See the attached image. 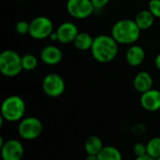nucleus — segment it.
<instances>
[{"label": "nucleus", "mask_w": 160, "mask_h": 160, "mask_svg": "<svg viewBox=\"0 0 160 160\" xmlns=\"http://www.w3.org/2000/svg\"><path fill=\"white\" fill-rule=\"evenodd\" d=\"M118 43L112 36L98 35L94 38L90 51L93 58L97 62L106 64L114 60L118 53Z\"/></svg>", "instance_id": "1"}, {"label": "nucleus", "mask_w": 160, "mask_h": 160, "mask_svg": "<svg viewBox=\"0 0 160 160\" xmlns=\"http://www.w3.org/2000/svg\"><path fill=\"white\" fill-rule=\"evenodd\" d=\"M141 29L135 20L122 19L117 21L112 27L111 36L118 44L133 45L141 36Z\"/></svg>", "instance_id": "2"}, {"label": "nucleus", "mask_w": 160, "mask_h": 160, "mask_svg": "<svg viewBox=\"0 0 160 160\" xmlns=\"http://www.w3.org/2000/svg\"><path fill=\"white\" fill-rule=\"evenodd\" d=\"M25 102L20 96H9L1 104V118L8 122L21 121L25 113Z\"/></svg>", "instance_id": "3"}, {"label": "nucleus", "mask_w": 160, "mask_h": 160, "mask_svg": "<svg viewBox=\"0 0 160 160\" xmlns=\"http://www.w3.org/2000/svg\"><path fill=\"white\" fill-rule=\"evenodd\" d=\"M22 70V56L13 50H5L0 54V72L6 77H16Z\"/></svg>", "instance_id": "4"}, {"label": "nucleus", "mask_w": 160, "mask_h": 160, "mask_svg": "<svg viewBox=\"0 0 160 160\" xmlns=\"http://www.w3.org/2000/svg\"><path fill=\"white\" fill-rule=\"evenodd\" d=\"M43 130L41 121L35 116L22 118L18 125V134L25 141H33L38 139Z\"/></svg>", "instance_id": "5"}, {"label": "nucleus", "mask_w": 160, "mask_h": 160, "mask_svg": "<svg viewBox=\"0 0 160 160\" xmlns=\"http://www.w3.org/2000/svg\"><path fill=\"white\" fill-rule=\"evenodd\" d=\"M53 32L52 21L46 16H38L30 22L29 35L34 39H45Z\"/></svg>", "instance_id": "6"}, {"label": "nucleus", "mask_w": 160, "mask_h": 160, "mask_svg": "<svg viewBox=\"0 0 160 160\" xmlns=\"http://www.w3.org/2000/svg\"><path fill=\"white\" fill-rule=\"evenodd\" d=\"M41 86L46 96L50 98H58L65 92L66 82L59 74L52 72L47 74L43 78Z\"/></svg>", "instance_id": "7"}, {"label": "nucleus", "mask_w": 160, "mask_h": 160, "mask_svg": "<svg viewBox=\"0 0 160 160\" xmlns=\"http://www.w3.org/2000/svg\"><path fill=\"white\" fill-rule=\"evenodd\" d=\"M66 7L68 14L78 20L90 17L95 10L91 0H68Z\"/></svg>", "instance_id": "8"}, {"label": "nucleus", "mask_w": 160, "mask_h": 160, "mask_svg": "<svg viewBox=\"0 0 160 160\" xmlns=\"http://www.w3.org/2000/svg\"><path fill=\"white\" fill-rule=\"evenodd\" d=\"M0 148L2 160H22L23 158L24 148L18 140H8Z\"/></svg>", "instance_id": "9"}, {"label": "nucleus", "mask_w": 160, "mask_h": 160, "mask_svg": "<svg viewBox=\"0 0 160 160\" xmlns=\"http://www.w3.org/2000/svg\"><path fill=\"white\" fill-rule=\"evenodd\" d=\"M57 34V41L63 44L73 43L77 35L79 34V30L77 25L72 22H62L56 29Z\"/></svg>", "instance_id": "10"}, {"label": "nucleus", "mask_w": 160, "mask_h": 160, "mask_svg": "<svg viewBox=\"0 0 160 160\" xmlns=\"http://www.w3.org/2000/svg\"><path fill=\"white\" fill-rule=\"evenodd\" d=\"M39 58L46 65L55 66L62 61L63 52L59 47L55 45H48L40 51Z\"/></svg>", "instance_id": "11"}, {"label": "nucleus", "mask_w": 160, "mask_h": 160, "mask_svg": "<svg viewBox=\"0 0 160 160\" xmlns=\"http://www.w3.org/2000/svg\"><path fill=\"white\" fill-rule=\"evenodd\" d=\"M140 102L142 107L148 112L160 111V91L157 89H150L142 94Z\"/></svg>", "instance_id": "12"}, {"label": "nucleus", "mask_w": 160, "mask_h": 160, "mask_svg": "<svg viewBox=\"0 0 160 160\" xmlns=\"http://www.w3.org/2000/svg\"><path fill=\"white\" fill-rule=\"evenodd\" d=\"M153 78L147 71H140L136 74L133 80V87L141 94H143L153 87Z\"/></svg>", "instance_id": "13"}, {"label": "nucleus", "mask_w": 160, "mask_h": 160, "mask_svg": "<svg viewBox=\"0 0 160 160\" xmlns=\"http://www.w3.org/2000/svg\"><path fill=\"white\" fill-rule=\"evenodd\" d=\"M145 52L140 45H130L126 52V61L131 67H138L143 63Z\"/></svg>", "instance_id": "14"}, {"label": "nucleus", "mask_w": 160, "mask_h": 160, "mask_svg": "<svg viewBox=\"0 0 160 160\" xmlns=\"http://www.w3.org/2000/svg\"><path fill=\"white\" fill-rule=\"evenodd\" d=\"M155 19V16L150 12L149 9H142L137 13L135 17V22L141 30H146L152 27Z\"/></svg>", "instance_id": "15"}, {"label": "nucleus", "mask_w": 160, "mask_h": 160, "mask_svg": "<svg viewBox=\"0 0 160 160\" xmlns=\"http://www.w3.org/2000/svg\"><path fill=\"white\" fill-rule=\"evenodd\" d=\"M103 143L99 137L98 136H90L87 138L84 143V150L87 155H95L98 156L100 151L103 149Z\"/></svg>", "instance_id": "16"}, {"label": "nucleus", "mask_w": 160, "mask_h": 160, "mask_svg": "<svg viewBox=\"0 0 160 160\" xmlns=\"http://www.w3.org/2000/svg\"><path fill=\"white\" fill-rule=\"evenodd\" d=\"M94 38L86 32H79L76 38L73 41V44L76 49L80 51H87L91 50V47L93 45Z\"/></svg>", "instance_id": "17"}, {"label": "nucleus", "mask_w": 160, "mask_h": 160, "mask_svg": "<svg viewBox=\"0 0 160 160\" xmlns=\"http://www.w3.org/2000/svg\"><path fill=\"white\" fill-rule=\"evenodd\" d=\"M98 160H123L120 150L114 146H104L100 153L98 155Z\"/></svg>", "instance_id": "18"}, {"label": "nucleus", "mask_w": 160, "mask_h": 160, "mask_svg": "<svg viewBox=\"0 0 160 160\" xmlns=\"http://www.w3.org/2000/svg\"><path fill=\"white\" fill-rule=\"evenodd\" d=\"M147 155L151 158L158 159L160 158V137L152 138L146 144Z\"/></svg>", "instance_id": "19"}, {"label": "nucleus", "mask_w": 160, "mask_h": 160, "mask_svg": "<svg viewBox=\"0 0 160 160\" xmlns=\"http://www.w3.org/2000/svg\"><path fill=\"white\" fill-rule=\"evenodd\" d=\"M38 60L36 55L32 53H25L22 56V69L26 71H32L38 67Z\"/></svg>", "instance_id": "20"}, {"label": "nucleus", "mask_w": 160, "mask_h": 160, "mask_svg": "<svg viewBox=\"0 0 160 160\" xmlns=\"http://www.w3.org/2000/svg\"><path fill=\"white\" fill-rule=\"evenodd\" d=\"M29 29H30V22L26 21H19L15 25V30L20 35L29 34Z\"/></svg>", "instance_id": "21"}, {"label": "nucleus", "mask_w": 160, "mask_h": 160, "mask_svg": "<svg viewBox=\"0 0 160 160\" xmlns=\"http://www.w3.org/2000/svg\"><path fill=\"white\" fill-rule=\"evenodd\" d=\"M148 9L155 18H160V0H149Z\"/></svg>", "instance_id": "22"}, {"label": "nucleus", "mask_w": 160, "mask_h": 160, "mask_svg": "<svg viewBox=\"0 0 160 160\" xmlns=\"http://www.w3.org/2000/svg\"><path fill=\"white\" fill-rule=\"evenodd\" d=\"M133 153L136 157H142L147 155V147L146 144L142 142H137L133 146Z\"/></svg>", "instance_id": "23"}, {"label": "nucleus", "mask_w": 160, "mask_h": 160, "mask_svg": "<svg viewBox=\"0 0 160 160\" xmlns=\"http://www.w3.org/2000/svg\"><path fill=\"white\" fill-rule=\"evenodd\" d=\"M91 2L95 9H101L109 4L110 0H91Z\"/></svg>", "instance_id": "24"}, {"label": "nucleus", "mask_w": 160, "mask_h": 160, "mask_svg": "<svg viewBox=\"0 0 160 160\" xmlns=\"http://www.w3.org/2000/svg\"><path fill=\"white\" fill-rule=\"evenodd\" d=\"M135 160H157L153 158H151L150 156L148 155H145V156H142V157H137Z\"/></svg>", "instance_id": "25"}, {"label": "nucleus", "mask_w": 160, "mask_h": 160, "mask_svg": "<svg viewBox=\"0 0 160 160\" xmlns=\"http://www.w3.org/2000/svg\"><path fill=\"white\" fill-rule=\"evenodd\" d=\"M155 66L158 69L160 70V53H158L155 58Z\"/></svg>", "instance_id": "26"}, {"label": "nucleus", "mask_w": 160, "mask_h": 160, "mask_svg": "<svg viewBox=\"0 0 160 160\" xmlns=\"http://www.w3.org/2000/svg\"><path fill=\"white\" fill-rule=\"evenodd\" d=\"M50 39L52 40V41H57V34H56L55 31H53L52 33V35L50 36Z\"/></svg>", "instance_id": "27"}, {"label": "nucleus", "mask_w": 160, "mask_h": 160, "mask_svg": "<svg viewBox=\"0 0 160 160\" xmlns=\"http://www.w3.org/2000/svg\"><path fill=\"white\" fill-rule=\"evenodd\" d=\"M85 160H98V156H95V155H87V158Z\"/></svg>", "instance_id": "28"}, {"label": "nucleus", "mask_w": 160, "mask_h": 160, "mask_svg": "<svg viewBox=\"0 0 160 160\" xmlns=\"http://www.w3.org/2000/svg\"><path fill=\"white\" fill-rule=\"evenodd\" d=\"M157 160H160V158H158V159H157Z\"/></svg>", "instance_id": "29"}, {"label": "nucleus", "mask_w": 160, "mask_h": 160, "mask_svg": "<svg viewBox=\"0 0 160 160\" xmlns=\"http://www.w3.org/2000/svg\"><path fill=\"white\" fill-rule=\"evenodd\" d=\"M23 1H25V0H23Z\"/></svg>", "instance_id": "30"}]
</instances>
